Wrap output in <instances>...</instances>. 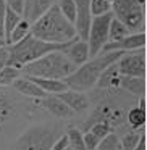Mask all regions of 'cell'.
<instances>
[{"mask_svg": "<svg viewBox=\"0 0 147 150\" xmlns=\"http://www.w3.org/2000/svg\"><path fill=\"white\" fill-rule=\"evenodd\" d=\"M8 63V47L4 45V47H0V71L7 66Z\"/></svg>", "mask_w": 147, "mask_h": 150, "instance_id": "obj_35", "label": "cell"}, {"mask_svg": "<svg viewBox=\"0 0 147 150\" xmlns=\"http://www.w3.org/2000/svg\"><path fill=\"white\" fill-rule=\"evenodd\" d=\"M4 45H7V44H5V39L4 37H0V47H4Z\"/></svg>", "mask_w": 147, "mask_h": 150, "instance_id": "obj_39", "label": "cell"}, {"mask_svg": "<svg viewBox=\"0 0 147 150\" xmlns=\"http://www.w3.org/2000/svg\"><path fill=\"white\" fill-rule=\"evenodd\" d=\"M29 78V76H28ZM36 86H39L47 95L49 94H62V92L68 91V86L65 84V81H58V79H42V78H29Z\"/></svg>", "mask_w": 147, "mask_h": 150, "instance_id": "obj_18", "label": "cell"}, {"mask_svg": "<svg viewBox=\"0 0 147 150\" xmlns=\"http://www.w3.org/2000/svg\"><path fill=\"white\" fill-rule=\"evenodd\" d=\"M89 11H91V16H102V15H107L111 11V4H107L104 0H91V5H89Z\"/></svg>", "mask_w": 147, "mask_h": 150, "instance_id": "obj_28", "label": "cell"}, {"mask_svg": "<svg viewBox=\"0 0 147 150\" xmlns=\"http://www.w3.org/2000/svg\"><path fill=\"white\" fill-rule=\"evenodd\" d=\"M60 137L58 127L39 124L26 129L15 142L13 150H50Z\"/></svg>", "mask_w": 147, "mask_h": 150, "instance_id": "obj_5", "label": "cell"}, {"mask_svg": "<svg viewBox=\"0 0 147 150\" xmlns=\"http://www.w3.org/2000/svg\"><path fill=\"white\" fill-rule=\"evenodd\" d=\"M120 87H123L124 91L131 92L133 95L141 98L146 94V79L144 78H131V76H121Z\"/></svg>", "mask_w": 147, "mask_h": 150, "instance_id": "obj_19", "label": "cell"}, {"mask_svg": "<svg viewBox=\"0 0 147 150\" xmlns=\"http://www.w3.org/2000/svg\"><path fill=\"white\" fill-rule=\"evenodd\" d=\"M146 45V33H136L129 34L128 37L118 40V42H107L102 49V52H131V50L144 49Z\"/></svg>", "mask_w": 147, "mask_h": 150, "instance_id": "obj_11", "label": "cell"}, {"mask_svg": "<svg viewBox=\"0 0 147 150\" xmlns=\"http://www.w3.org/2000/svg\"><path fill=\"white\" fill-rule=\"evenodd\" d=\"M113 18V13H107L102 16L92 18L91 26H89V34H87V47H89V57L94 58L102 52L104 45L108 42V26Z\"/></svg>", "mask_w": 147, "mask_h": 150, "instance_id": "obj_7", "label": "cell"}, {"mask_svg": "<svg viewBox=\"0 0 147 150\" xmlns=\"http://www.w3.org/2000/svg\"><path fill=\"white\" fill-rule=\"evenodd\" d=\"M28 34H31V24L26 23L24 20H21L20 23L16 24V28L11 31L10 39H8L7 45H13V44H16V42H20V40H23L24 37L28 36Z\"/></svg>", "mask_w": 147, "mask_h": 150, "instance_id": "obj_22", "label": "cell"}, {"mask_svg": "<svg viewBox=\"0 0 147 150\" xmlns=\"http://www.w3.org/2000/svg\"><path fill=\"white\" fill-rule=\"evenodd\" d=\"M5 10H7V5H5L4 0H0V37H4V18H5Z\"/></svg>", "mask_w": 147, "mask_h": 150, "instance_id": "obj_36", "label": "cell"}, {"mask_svg": "<svg viewBox=\"0 0 147 150\" xmlns=\"http://www.w3.org/2000/svg\"><path fill=\"white\" fill-rule=\"evenodd\" d=\"M124 120H126L128 124L136 131V129H139V127H142L144 124H146V111L141 110L139 107H134L133 110L128 111Z\"/></svg>", "mask_w": 147, "mask_h": 150, "instance_id": "obj_23", "label": "cell"}, {"mask_svg": "<svg viewBox=\"0 0 147 150\" xmlns=\"http://www.w3.org/2000/svg\"><path fill=\"white\" fill-rule=\"evenodd\" d=\"M11 110H13V105H11V102L8 100L5 95L0 94V123H4V121L7 120L8 116H10Z\"/></svg>", "mask_w": 147, "mask_h": 150, "instance_id": "obj_31", "label": "cell"}, {"mask_svg": "<svg viewBox=\"0 0 147 150\" xmlns=\"http://www.w3.org/2000/svg\"><path fill=\"white\" fill-rule=\"evenodd\" d=\"M141 134L137 131H131V132H126L123 136V139L120 140L121 144V150H133L136 147V144L139 142Z\"/></svg>", "mask_w": 147, "mask_h": 150, "instance_id": "obj_29", "label": "cell"}, {"mask_svg": "<svg viewBox=\"0 0 147 150\" xmlns=\"http://www.w3.org/2000/svg\"><path fill=\"white\" fill-rule=\"evenodd\" d=\"M57 97L73 111V113H81L86 111L89 108V98L86 97L82 92H76V91H65L62 94H58Z\"/></svg>", "mask_w": 147, "mask_h": 150, "instance_id": "obj_14", "label": "cell"}, {"mask_svg": "<svg viewBox=\"0 0 147 150\" xmlns=\"http://www.w3.org/2000/svg\"><path fill=\"white\" fill-rule=\"evenodd\" d=\"M133 150H146V134H142L139 139V142L136 144V147H134Z\"/></svg>", "mask_w": 147, "mask_h": 150, "instance_id": "obj_37", "label": "cell"}, {"mask_svg": "<svg viewBox=\"0 0 147 150\" xmlns=\"http://www.w3.org/2000/svg\"><path fill=\"white\" fill-rule=\"evenodd\" d=\"M7 8H10L11 11L18 15H23V5H24V0H4Z\"/></svg>", "mask_w": 147, "mask_h": 150, "instance_id": "obj_33", "label": "cell"}, {"mask_svg": "<svg viewBox=\"0 0 147 150\" xmlns=\"http://www.w3.org/2000/svg\"><path fill=\"white\" fill-rule=\"evenodd\" d=\"M111 10L113 18L121 21L129 33H144V7H141L136 0H113Z\"/></svg>", "mask_w": 147, "mask_h": 150, "instance_id": "obj_6", "label": "cell"}, {"mask_svg": "<svg viewBox=\"0 0 147 150\" xmlns=\"http://www.w3.org/2000/svg\"><path fill=\"white\" fill-rule=\"evenodd\" d=\"M116 66L121 76L146 79V50L141 49L133 53L124 52L123 57L116 62Z\"/></svg>", "mask_w": 147, "mask_h": 150, "instance_id": "obj_8", "label": "cell"}, {"mask_svg": "<svg viewBox=\"0 0 147 150\" xmlns=\"http://www.w3.org/2000/svg\"><path fill=\"white\" fill-rule=\"evenodd\" d=\"M21 76V71L13 66H5L2 71H0V87L2 86H11L18 78Z\"/></svg>", "mask_w": 147, "mask_h": 150, "instance_id": "obj_25", "label": "cell"}, {"mask_svg": "<svg viewBox=\"0 0 147 150\" xmlns=\"http://www.w3.org/2000/svg\"><path fill=\"white\" fill-rule=\"evenodd\" d=\"M65 57L73 63V65L78 68V66L84 65L91 57H89V47H87V42L86 40H81V39H75L68 47L65 49Z\"/></svg>", "mask_w": 147, "mask_h": 150, "instance_id": "obj_13", "label": "cell"}, {"mask_svg": "<svg viewBox=\"0 0 147 150\" xmlns=\"http://www.w3.org/2000/svg\"><path fill=\"white\" fill-rule=\"evenodd\" d=\"M124 52H104L102 55H97L94 58L87 60L84 65L78 66L68 78H65V84L68 86L70 91H76V92H84L89 91L95 86L99 76L104 73L105 68H108L110 65L116 63L118 60L123 57Z\"/></svg>", "mask_w": 147, "mask_h": 150, "instance_id": "obj_2", "label": "cell"}, {"mask_svg": "<svg viewBox=\"0 0 147 150\" xmlns=\"http://www.w3.org/2000/svg\"><path fill=\"white\" fill-rule=\"evenodd\" d=\"M31 36L50 44H66L79 39L76 36L75 24H71L60 13L57 4L45 15H42L36 23L31 24Z\"/></svg>", "mask_w": 147, "mask_h": 150, "instance_id": "obj_1", "label": "cell"}, {"mask_svg": "<svg viewBox=\"0 0 147 150\" xmlns=\"http://www.w3.org/2000/svg\"><path fill=\"white\" fill-rule=\"evenodd\" d=\"M71 42L50 44V42L39 40V39H36V37H33L31 34H28L23 40H20V42H16V44L8 47V63H7V66H13V68H16L21 71L23 66L29 65V63L36 62V60H39V58H42L47 53L65 52V49Z\"/></svg>", "mask_w": 147, "mask_h": 150, "instance_id": "obj_3", "label": "cell"}, {"mask_svg": "<svg viewBox=\"0 0 147 150\" xmlns=\"http://www.w3.org/2000/svg\"><path fill=\"white\" fill-rule=\"evenodd\" d=\"M123 121H124V115L120 107L111 103H100L92 111L89 121L84 124V129L87 131L95 123H107L110 127H113V126H120Z\"/></svg>", "mask_w": 147, "mask_h": 150, "instance_id": "obj_9", "label": "cell"}, {"mask_svg": "<svg viewBox=\"0 0 147 150\" xmlns=\"http://www.w3.org/2000/svg\"><path fill=\"white\" fill-rule=\"evenodd\" d=\"M95 150H121V144H120V137L116 134L110 132L99 142Z\"/></svg>", "mask_w": 147, "mask_h": 150, "instance_id": "obj_27", "label": "cell"}, {"mask_svg": "<svg viewBox=\"0 0 147 150\" xmlns=\"http://www.w3.org/2000/svg\"><path fill=\"white\" fill-rule=\"evenodd\" d=\"M68 139H66V136H60L58 139L55 140V144L52 145V149L50 150H68Z\"/></svg>", "mask_w": 147, "mask_h": 150, "instance_id": "obj_34", "label": "cell"}, {"mask_svg": "<svg viewBox=\"0 0 147 150\" xmlns=\"http://www.w3.org/2000/svg\"><path fill=\"white\" fill-rule=\"evenodd\" d=\"M82 142H84L86 150H95L99 145V142H100V139H99L97 136H94L91 131H87L86 134H82Z\"/></svg>", "mask_w": 147, "mask_h": 150, "instance_id": "obj_32", "label": "cell"}, {"mask_svg": "<svg viewBox=\"0 0 147 150\" xmlns=\"http://www.w3.org/2000/svg\"><path fill=\"white\" fill-rule=\"evenodd\" d=\"M55 4H57V0H24V5H23L24 21L29 24L36 23Z\"/></svg>", "mask_w": 147, "mask_h": 150, "instance_id": "obj_12", "label": "cell"}, {"mask_svg": "<svg viewBox=\"0 0 147 150\" xmlns=\"http://www.w3.org/2000/svg\"><path fill=\"white\" fill-rule=\"evenodd\" d=\"M66 139H68V145L71 150H86L84 142H82V132L76 127H68L66 131Z\"/></svg>", "mask_w": 147, "mask_h": 150, "instance_id": "obj_24", "label": "cell"}, {"mask_svg": "<svg viewBox=\"0 0 147 150\" xmlns=\"http://www.w3.org/2000/svg\"><path fill=\"white\" fill-rule=\"evenodd\" d=\"M76 5V21H75V29L76 36L81 40H87L89 34V26H91V11H89V5L91 0H73Z\"/></svg>", "mask_w": 147, "mask_h": 150, "instance_id": "obj_10", "label": "cell"}, {"mask_svg": "<svg viewBox=\"0 0 147 150\" xmlns=\"http://www.w3.org/2000/svg\"><path fill=\"white\" fill-rule=\"evenodd\" d=\"M104 2H107V4H111V2H113V0H104Z\"/></svg>", "mask_w": 147, "mask_h": 150, "instance_id": "obj_40", "label": "cell"}, {"mask_svg": "<svg viewBox=\"0 0 147 150\" xmlns=\"http://www.w3.org/2000/svg\"><path fill=\"white\" fill-rule=\"evenodd\" d=\"M120 79H121V74L118 71V66L116 63L110 65L108 68L104 69L100 76H99L95 86L100 89H115V87H120Z\"/></svg>", "mask_w": 147, "mask_h": 150, "instance_id": "obj_17", "label": "cell"}, {"mask_svg": "<svg viewBox=\"0 0 147 150\" xmlns=\"http://www.w3.org/2000/svg\"><path fill=\"white\" fill-rule=\"evenodd\" d=\"M21 20H23V18H21V15L11 11L10 8H7V10H5V18H4V39H5V44L8 42L11 31L16 28V24L20 23Z\"/></svg>", "mask_w": 147, "mask_h": 150, "instance_id": "obj_21", "label": "cell"}, {"mask_svg": "<svg viewBox=\"0 0 147 150\" xmlns=\"http://www.w3.org/2000/svg\"><path fill=\"white\" fill-rule=\"evenodd\" d=\"M13 87L16 89L20 94L28 95V97H34V98H44V97H47L45 92H44L39 86L34 84V82L31 81L28 76H20V78L13 82Z\"/></svg>", "mask_w": 147, "mask_h": 150, "instance_id": "obj_16", "label": "cell"}, {"mask_svg": "<svg viewBox=\"0 0 147 150\" xmlns=\"http://www.w3.org/2000/svg\"><path fill=\"white\" fill-rule=\"evenodd\" d=\"M87 131H91L92 134H94V136H97L99 139H104L105 136H107V134H110L111 132V127L108 126L107 123H95V124H92L91 127H89ZM87 131H86V132H87Z\"/></svg>", "mask_w": 147, "mask_h": 150, "instance_id": "obj_30", "label": "cell"}, {"mask_svg": "<svg viewBox=\"0 0 147 150\" xmlns=\"http://www.w3.org/2000/svg\"><path fill=\"white\" fill-rule=\"evenodd\" d=\"M139 108L146 111V97H141V102H139Z\"/></svg>", "mask_w": 147, "mask_h": 150, "instance_id": "obj_38", "label": "cell"}, {"mask_svg": "<svg viewBox=\"0 0 147 150\" xmlns=\"http://www.w3.org/2000/svg\"><path fill=\"white\" fill-rule=\"evenodd\" d=\"M129 34L131 33L121 21H118L116 18H111L110 26H108V42H118V40L128 37Z\"/></svg>", "mask_w": 147, "mask_h": 150, "instance_id": "obj_20", "label": "cell"}, {"mask_svg": "<svg viewBox=\"0 0 147 150\" xmlns=\"http://www.w3.org/2000/svg\"><path fill=\"white\" fill-rule=\"evenodd\" d=\"M23 73L29 78H42V79H58L63 81L68 78L76 66L65 57L63 52H52L44 55L42 58L23 66Z\"/></svg>", "mask_w": 147, "mask_h": 150, "instance_id": "obj_4", "label": "cell"}, {"mask_svg": "<svg viewBox=\"0 0 147 150\" xmlns=\"http://www.w3.org/2000/svg\"><path fill=\"white\" fill-rule=\"evenodd\" d=\"M40 100H42L40 105H42L49 113H52L53 116H57V118H71L73 115H75L57 95H47V97L40 98Z\"/></svg>", "mask_w": 147, "mask_h": 150, "instance_id": "obj_15", "label": "cell"}, {"mask_svg": "<svg viewBox=\"0 0 147 150\" xmlns=\"http://www.w3.org/2000/svg\"><path fill=\"white\" fill-rule=\"evenodd\" d=\"M58 8H60V13L66 18L71 24H75L76 21V5L73 0H60L58 4Z\"/></svg>", "mask_w": 147, "mask_h": 150, "instance_id": "obj_26", "label": "cell"}]
</instances>
